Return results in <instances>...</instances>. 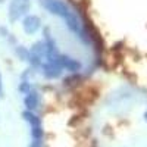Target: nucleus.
Instances as JSON below:
<instances>
[{
  "mask_svg": "<svg viewBox=\"0 0 147 147\" xmlns=\"http://www.w3.org/2000/svg\"><path fill=\"white\" fill-rule=\"evenodd\" d=\"M40 3L41 6H44L49 12H52L53 15H57V16H62L65 21H68L72 13L69 12L68 6L63 3V2H60V0H40Z\"/></svg>",
  "mask_w": 147,
  "mask_h": 147,
  "instance_id": "nucleus-1",
  "label": "nucleus"
},
{
  "mask_svg": "<svg viewBox=\"0 0 147 147\" xmlns=\"http://www.w3.org/2000/svg\"><path fill=\"white\" fill-rule=\"evenodd\" d=\"M16 55L22 59V60H27V59H30V53L25 50L24 47H18L16 49Z\"/></svg>",
  "mask_w": 147,
  "mask_h": 147,
  "instance_id": "nucleus-8",
  "label": "nucleus"
},
{
  "mask_svg": "<svg viewBox=\"0 0 147 147\" xmlns=\"http://www.w3.org/2000/svg\"><path fill=\"white\" fill-rule=\"evenodd\" d=\"M24 118H25L27 121H30L32 127H40V124H41V121L38 119V116H35L31 112H24Z\"/></svg>",
  "mask_w": 147,
  "mask_h": 147,
  "instance_id": "nucleus-7",
  "label": "nucleus"
},
{
  "mask_svg": "<svg viewBox=\"0 0 147 147\" xmlns=\"http://www.w3.org/2000/svg\"><path fill=\"white\" fill-rule=\"evenodd\" d=\"M32 136L35 137V138H40L41 136H43V129L40 128V127H32Z\"/></svg>",
  "mask_w": 147,
  "mask_h": 147,
  "instance_id": "nucleus-9",
  "label": "nucleus"
},
{
  "mask_svg": "<svg viewBox=\"0 0 147 147\" xmlns=\"http://www.w3.org/2000/svg\"><path fill=\"white\" fill-rule=\"evenodd\" d=\"M31 147H38V143H34V144H32Z\"/></svg>",
  "mask_w": 147,
  "mask_h": 147,
  "instance_id": "nucleus-11",
  "label": "nucleus"
},
{
  "mask_svg": "<svg viewBox=\"0 0 147 147\" xmlns=\"http://www.w3.org/2000/svg\"><path fill=\"white\" fill-rule=\"evenodd\" d=\"M25 106L30 110H32V109H35L37 106H38V96H37V93H30L25 97Z\"/></svg>",
  "mask_w": 147,
  "mask_h": 147,
  "instance_id": "nucleus-6",
  "label": "nucleus"
},
{
  "mask_svg": "<svg viewBox=\"0 0 147 147\" xmlns=\"http://www.w3.org/2000/svg\"><path fill=\"white\" fill-rule=\"evenodd\" d=\"M59 63L62 68H66L68 71H72V72H75V71H80L81 69V63L77 62L75 59H71L68 56H59Z\"/></svg>",
  "mask_w": 147,
  "mask_h": 147,
  "instance_id": "nucleus-4",
  "label": "nucleus"
},
{
  "mask_svg": "<svg viewBox=\"0 0 147 147\" xmlns=\"http://www.w3.org/2000/svg\"><path fill=\"white\" fill-rule=\"evenodd\" d=\"M144 116H146V121H147V112H146V115H144Z\"/></svg>",
  "mask_w": 147,
  "mask_h": 147,
  "instance_id": "nucleus-12",
  "label": "nucleus"
},
{
  "mask_svg": "<svg viewBox=\"0 0 147 147\" xmlns=\"http://www.w3.org/2000/svg\"><path fill=\"white\" fill-rule=\"evenodd\" d=\"M60 69H62V66H60L59 63H55V62H49V63L43 65V74L46 77H49V78L59 77L60 72H62Z\"/></svg>",
  "mask_w": 147,
  "mask_h": 147,
  "instance_id": "nucleus-5",
  "label": "nucleus"
},
{
  "mask_svg": "<svg viewBox=\"0 0 147 147\" xmlns=\"http://www.w3.org/2000/svg\"><path fill=\"white\" fill-rule=\"evenodd\" d=\"M40 24H41V21H40L38 16L30 15V16H27L25 19H24L22 25H24V30H25L27 34H34L37 30L40 28Z\"/></svg>",
  "mask_w": 147,
  "mask_h": 147,
  "instance_id": "nucleus-3",
  "label": "nucleus"
},
{
  "mask_svg": "<svg viewBox=\"0 0 147 147\" xmlns=\"http://www.w3.org/2000/svg\"><path fill=\"white\" fill-rule=\"evenodd\" d=\"M30 9L28 0H12L9 5V19L12 22H16L22 15H25Z\"/></svg>",
  "mask_w": 147,
  "mask_h": 147,
  "instance_id": "nucleus-2",
  "label": "nucleus"
},
{
  "mask_svg": "<svg viewBox=\"0 0 147 147\" xmlns=\"http://www.w3.org/2000/svg\"><path fill=\"white\" fill-rule=\"evenodd\" d=\"M0 96H3V87H2V75H0Z\"/></svg>",
  "mask_w": 147,
  "mask_h": 147,
  "instance_id": "nucleus-10",
  "label": "nucleus"
}]
</instances>
